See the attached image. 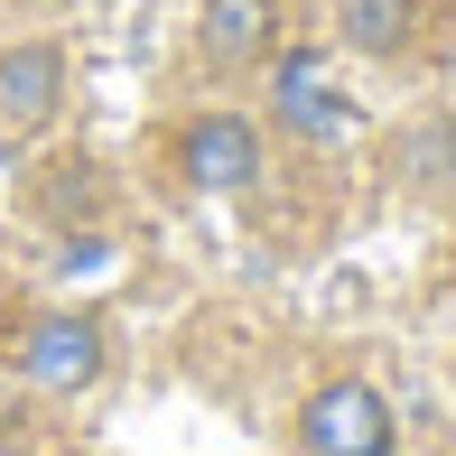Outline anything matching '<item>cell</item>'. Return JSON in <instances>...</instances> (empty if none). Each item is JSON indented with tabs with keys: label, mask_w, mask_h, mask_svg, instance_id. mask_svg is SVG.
I'll list each match as a JSON object with an SVG mask.
<instances>
[{
	"label": "cell",
	"mask_w": 456,
	"mask_h": 456,
	"mask_svg": "<svg viewBox=\"0 0 456 456\" xmlns=\"http://www.w3.org/2000/svg\"><path fill=\"white\" fill-rule=\"evenodd\" d=\"M298 438H307V456H391V401L345 372L298 410Z\"/></svg>",
	"instance_id": "cell-1"
},
{
	"label": "cell",
	"mask_w": 456,
	"mask_h": 456,
	"mask_svg": "<svg viewBox=\"0 0 456 456\" xmlns=\"http://www.w3.org/2000/svg\"><path fill=\"white\" fill-rule=\"evenodd\" d=\"M177 168H186L196 196H242V186L261 177V131L233 121V112H205V121L177 131Z\"/></svg>",
	"instance_id": "cell-2"
},
{
	"label": "cell",
	"mask_w": 456,
	"mask_h": 456,
	"mask_svg": "<svg viewBox=\"0 0 456 456\" xmlns=\"http://www.w3.org/2000/svg\"><path fill=\"white\" fill-rule=\"evenodd\" d=\"M19 372H28L37 391H85L102 372V326L75 317V307H56V317L28 326V345H19Z\"/></svg>",
	"instance_id": "cell-3"
},
{
	"label": "cell",
	"mask_w": 456,
	"mask_h": 456,
	"mask_svg": "<svg viewBox=\"0 0 456 456\" xmlns=\"http://www.w3.org/2000/svg\"><path fill=\"white\" fill-rule=\"evenodd\" d=\"M66 102V47H47V37H28V47L0 56V121H19V131H37V121Z\"/></svg>",
	"instance_id": "cell-4"
},
{
	"label": "cell",
	"mask_w": 456,
	"mask_h": 456,
	"mask_svg": "<svg viewBox=\"0 0 456 456\" xmlns=\"http://www.w3.org/2000/svg\"><path fill=\"white\" fill-rule=\"evenodd\" d=\"M271 102H280V121H289V131H307V140H336V131H354V102L326 85V66H317V56H280Z\"/></svg>",
	"instance_id": "cell-5"
},
{
	"label": "cell",
	"mask_w": 456,
	"mask_h": 456,
	"mask_svg": "<svg viewBox=\"0 0 456 456\" xmlns=\"http://www.w3.org/2000/svg\"><path fill=\"white\" fill-rule=\"evenodd\" d=\"M271 0H205V19H196V47L215 56V66H252L261 47H271Z\"/></svg>",
	"instance_id": "cell-6"
},
{
	"label": "cell",
	"mask_w": 456,
	"mask_h": 456,
	"mask_svg": "<svg viewBox=\"0 0 456 456\" xmlns=\"http://www.w3.org/2000/svg\"><path fill=\"white\" fill-rule=\"evenodd\" d=\"M419 28V0H345V47L363 56H401Z\"/></svg>",
	"instance_id": "cell-7"
}]
</instances>
